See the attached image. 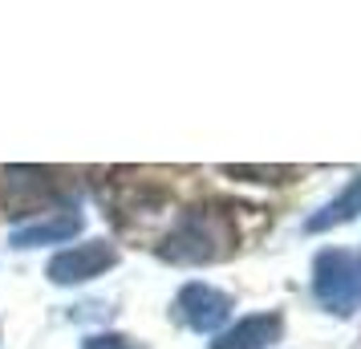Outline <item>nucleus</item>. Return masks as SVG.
<instances>
[{"mask_svg": "<svg viewBox=\"0 0 361 349\" xmlns=\"http://www.w3.org/2000/svg\"><path fill=\"white\" fill-rule=\"evenodd\" d=\"M82 349H142V345L130 341V337H122V333H98V337H90Z\"/></svg>", "mask_w": 361, "mask_h": 349, "instance_id": "nucleus-10", "label": "nucleus"}, {"mask_svg": "<svg viewBox=\"0 0 361 349\" xmlns=\"http://www.w3.org/2000/svg\"><path fill=\"white\" fill-rule=\"evenodd\" d=\"M353 216H361V175L349 183V191H345V195H337L329 207H321V212H317L305 228H309V232H325V228H333V224H349Z\"/></svg>", "mask_w": 361, "mask_h": 349, "instance_id": "nucleus-8", "label": "nucleus"}, {"mask_svg": "<svg viewBox=\"0 0 361 349\" xmlns=\"http://www.w3.org/2000/svg\"><path fill=\"white\" fill-rule=\"evenodd\" d=\"M228 175H256V183H284V175H293L288 166H224Z\"/></svg>", "mask_w": 361, "mask_h": 349, "instance_id": "nucleus-9", "label": "nucleus"}, {"mask_svg": "<svg viewBox=\"0 0 361 349\" xmlns=\"http://www.w3.org/2000/svg\"><path fill=\"white\" fill-rule=\"evenodd\" d=\"M312 293L329 313L349 317L361 309V256L353 252H321L312 264Z\"/></svg>", "mask_w": 361, "mask_h": 349, "instance_id": "nucleus-2", "label": "nucleus"}, {"mask_svg": "<svg viewBox=\"0 0 361 349\" xmlns=\"http://www.w3.org/2000/svg\"><path fill=\"white\" fill-rule=\"evenodd\" d=\"M118 252L106 244V240H90V244H78V248L53 256L49 264V281L53 284H82V281H94L102 276L106 268H114Z\"/></svg>", "mask_w": 361, "mask_h": 349, "instance_id": "nucleus-5", "label": "nucleus"}, {"mask_svg": "<svg viewBox=\"0 0 361 349\" xmlns=\"http://www.w3.org/2000/svg\"><path fill=\"white\" fill-rule=\"evenodd\" d=\"M82 232V216L78 207H61V212H49L45 219H37L29 228H17L13 232V248H37V244H61V240H73Z\"/></svg>", "mask_w": 361, "mask_h": 349, "instance_id": "nucleus-6", "label": "nucleus"}, {"mask_svg": "<svg viewBox=\"0 0 361 349\" xmlns=\"http://www.w3.org/2000/svg\"><path fill=\"white\" fill-rule=\"evenodd\" d=\"M280 337V317L276 313H256L235 321L212 341V349H268Z\"/></svg>", "mask_w": 361, "mask_h": 349, "instance_id": "nucleus-7", "label": "nucleus"}, {"mask_svg": "<svg viewBox=\"0 0 361 349\" xmlns=\"http://www.w3.org/2000/svg\"><path fill=\"white\" fill-rule=\"evenodd\" d=\"M235 248V216L231 207H191L163 240L159 256L171 264H212Z\"/></svg>", "mask_w": 361, "mask_h": 349, "instance_id": "nucleus-1", "label": "nucleus"}, {"mask_svg": "<svg viewBox=\"0 0 361 349\" xmlns=\"http://www.w3.org/2000/svg\"><path fill=\"white\" fill-rule=\"evenodd\" d=\"M53 175L57 171H41V166H8L4 171V179H8V216L37 212V203L66 200L69 183H57Z\"/></svg>", "mask_w": 361, "mask_h": 349, "instance_id": "nucleus-3", "label": "nucleus"}, {"mask_svg": "<svg viewBox=\"0 0 361 349\" xmlns=\"http://www.w3.org/2000/svg\"><path fill=\"white\" fill-rule=\"evenodd\" d=\"M231 313V297L212 284H187L175 300V317L195 333H215Z\"/></svg>", "mask_w": 361, "mask_h": 349, "instance_id": "nucleus-4", "label": "nucleus"}]
</instances>
